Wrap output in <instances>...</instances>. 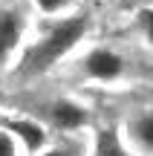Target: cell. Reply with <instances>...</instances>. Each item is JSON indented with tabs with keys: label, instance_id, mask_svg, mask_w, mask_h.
<instances>
[{
	"label": "cell",
	"instance_id": "8fae6325",
	"mask_svg": "<svg viewBox=\"0 0 153 156\" xmlns=\"http://www.w3.org/2000/svg\"><path fill=\"white\" fill-rule=\"evenodd\" d=\"M46 156H64V153H58V151H52V153H46Z\"/></svg>",
	"mask_w": 153,
	"mask_h": 156
},
{
	"label": "cell",
	"instance_id": "52a82bcc",
	"mask_svg": "<svg viewBox=\"0 0 153 156\" xmlns=\"http://www.w3.org/2000/svg\"><path fill=\"white\" fill-rule=\"evenodd\" d=\"M96 156H127V153H124V147H121L119 136H116L113 130H101V133H98V151H96Z\"/></svg>",
	"mask_w": 153,
	"mask_h": 156
},
{
	"label": "cell",
	"instance_id": "7a4b0ae2",
	"mask_svg": "<svg viewBox=\"0 0 153 156\" xmlns=\"http://www.w3.org/2000/svg\"><path fill=\"white\" fill-rule=\"evenodd\" d=\"M84 73L90 78H98V81H113L124 73V58L116 49H107V46H96V49L87 52L84 58Z\"/></svg>",
	"mask_w": 153,
	"mask_h": 156
},
{
	"label": "cell",
	"instance_id": "ba28073f",
	"mask_svg": "<svg viewBox=\"0 0 153 156\" xmlns=\"http://www.w3.org/2000/svg\"><path fill=\"white\" fill-rule=\"evenodd\" d=\"M136 23H139V29H142V35L153 44V6H148V9H139V12H136Z\"/></svg>",
	"mask_w": 153,
	"mask_h": 156
},
{
	"label": "cell",
	"instance_id": "5b68a950",
	"mask_svg": "<svg viewBox=\"0 0 153 156\" xmlns=\"http://www.w3.org/2000/svg\"><path fill=\"white\" fill-rule=\"evenodd\" d=\"M9 130H15V133L26 142L29 151H38V147L43 145V130H40L38 124H32V122H9Z\"/></svg>",
	"mask_w": 153,
	"mask_h": 156
},
{
	"label": "cell",
	"instance_id": "30bf717a",
	"mask_svg": "<svg viewBox=\"0 0 153 156\" xmlns=\"http://www.w3.org/2000/svg\"><path fill=\"white\" fill-rule=\"evenodd\" d=\"M0 156H15V145H12L9 133H0Z\"/></svg>",
	"mask_w": 153,
	"mask_h": 156
},
{
	"label": "cell",
	"instance_id": "9c48e42d",
	"mask_svg": "<svg viewBox=\"0 0 153 156\" xmlns=\"http://www.w3.org/2000/svg\"><path fill=\"white\" fill-rule=\"evenodd\" d=\"M75 0H35V6H38L43 15H58V12H64V9H69Z\"/></svg>",
	"mask_w": 153,
	"mask_h": 156
},
{
	"label": "cell",
	"instance_id": "277c9868",
	"mask_svg": "<svg viewBox=\"0 0 153 156\" xmlns=\"http://www.w3.org/2000/svg\"><path fill=\"white\" fill-rule=\"evenodd\" d=\"M49 113H52V122H55L58 127H81V124L87 122L84 107H78L75 101H55V104L49 107Z\"/></svg>",
	"mask_w": 153,
	"mask_h": 156
},
{
	"label": "cell",
	"instance_id": "6da1fadb",
	"mask_svg": "<svg viewBox=\"0 0 153 156\" xmlns=\"http://www.w3.org/2000/svg\"><path fill=\"white\" fill-rule=\"evenodd\" d=\"M87 29H90V17L87 15H72V17H64V20L52 23L49 32L26 52L20 69L26 75L46 73V69H49L55 61H61L69 49H75V44L87 35Z\"/></svg>",
	"mask_w": 153,
	"mask_h": 156
},
{
	"label": "cell",
	"instance_id": "8992f818",
	"mask_svg": "<svg viewBox=\"0 0 153 156\" xmlns=\"http://www.w3.org/2000/svg\"><path fill=\"white\" fill-rule=\"evenodd\" d=\"M133 133H136V139L142 142L144 151L153 153V110L150 113H142V116L133 122Z\"/></svg>",
	"mask_w": 153,
	"mask_h": 156
},
{
	"label": "cell",
	"instance_id": "3957f363",
	"mask_svg": "<svg viewBox=\"0 0 153 156\" xmlns=\"http://www.w3.org/2000/svg\"><path fill=\"white\" fill-rule=\"evenodd\" d=\"M23 38V15L17 9H0V64L15 52Z\"/></svg>",
	"mask_w": 153,
	"mask_h": 156
}]
</instances>
